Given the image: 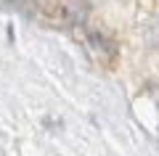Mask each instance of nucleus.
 Listing matches in <instances>:
<instances>
[{"instance_id": "1", "label": "nucleus", "mask_w": 159, "mask_h": 156, "mask_svg": "<svg viewBox=\"0 0 159 156\" xmlns=\"http://www.w3.org/2000/svg\"><path fill=\"white\" fill-rule=\"evenodd\" d=\"M146 37H148V42H159V19H154V24H151V29L146 32Z\"/></svg>"}]
</instances>
